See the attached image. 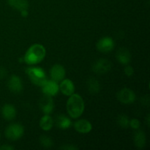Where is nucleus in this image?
Instances as JSON below:
<instances>
[{
    "mask_svg": "<svg viewBox=\"0 0 150 150\" xmlns=\"http://www.w3.org/2000/svg\"><path fill=\"white\" fill-rule=\"evenodd\" d=\"M84 102L78 94L70 95L67 101V111L70 117L77 119L82 115L84 111Z\"/></svg>",
    "mask_w": 150,
    "mask_h": 150,
    "instance_id": "2",
    "label": "nucleus"
},
{
    "mask_svg": "<svg viewBox=\"0 0 150 150\" xmlns=\"http://www.w3.org/2000/svg\"><path fill=\"white\" fill-rule=\"evenodd\" d=\"M7 71L3 67H0V79H3L7 76Z\"/></svg>",
    "mask_w": 150,
    "mask_h": 150,
    "instance_id": "25",
    "label": "nucleus"
},
{
    "mask_svg": "<svg viewBox=\"0 0 150 150\" xmlns=\"http://www.w3.org/2000/svg\"><path fill=\"white\" fill-rule=\"evenodd\" d=\"M117 123L122 128H127L129 127L130 120L125 114H120L117 117Z\"/></svg>",
    "mask_w": 150,
    "mask_h": 150,
    "instance_id": "21",
    "label": "nucleus"
},
{
    "mask_svg": "<svg viewBox=\"0 0 150 150\" xmlns=\"http://www.w3.org/2000/svg\"><path fill=\"white\" fill-rule=\"evenodd\" d=\"M139 130V129H138ZM134 144L138 149H142L146 145V135L143 130H137L133 137Z\"/></svg>",
    "mask_w": 150,
    "mask_h": 150,
    "instance_id": "18",
    "label": "nucleus"
},
{
    "mask_svg": "<svg viewBox=\"0 0 150 150\" xmlns=\"http://www.w3.org/2000/svg\"><path fill=\"white\" fill-rule=\"evenodd\" d=\"M54 120L49 114H45L40 121V126L41 129H42L45 131L50 130L54 126Z\"/></svg>",
    "mask_w": 150,
    "mask_h": 150,
    "instance_id": "20",
    "label": "nucleus"
},
{
    "mask_svg": "<svg viewBox=\"0 0 150 150\" xmlns=\"http://www.w3.org/2000/svg\"><path fill=\"white\" fill-rule=\"evenodd\" d=\"M74 127L77 132L80 133H88L92 130V125L88 120H79L74 123Z\"/></svg>",
    "mask_w": 150,
    "mask_h": 150,
    "instance_id": "13",
    "label": "nucleus"
},
{
    "mask_svg": "<svg viewBox=\"0 0 150 150\" xmlns=\"http://www.w3.org/2000/svg\"><path fill=\"white\" fill-rule=\"evenodd\" d=\"M112 67L111 61L106 59H100L92 65V70L98 74H104L110 71Z\"/></svg>",
    "mask_w": 150,
    "mask_h": 150,
    "instance_id": "6",
    "label": "nucleus"
},
{
    "mask_svg": "<svg viewBox=\"0 0 150 150\" xmlns=\"http://www.w3.org/2000/svg\"><path fill=\"white\" fill-rule=\"evenodd\" d=\"M97 49L102 53L111 52L115 46L114 40L110 37H104L97 42Z\"/></svg>",
    "mask_w": 150,
    "mask_h": 150,
    "instance_id": "7",
    "label": "nucleus"
},
{
    "mask_svg": "<svg viewBox=\"0 0 150 150\" xmlns=\"http://www.w3.org/2000/svg\"><path fill=\"white\" fill-rule=\"evenodd\" d=\"M39 105L44 114H50L54 111V100L51 96L45 95L41 98L39 101Z\"/></svg>",
    "mask_w": 150,
    "mask_h": 150,
    "instance_id": "9",
    "label": "nucleus"
},
{
    "mask_svg": "<svg viewBox=\"0 0 150 150\" xmlns=\"http://www.w3.org/2000/svg\"><path fill=\"white\" fill-rule=\"evenodd\" d=\"M117 60L120 63L124 65H127L130 62L132 59V56L128 49L125 48H121L117 51L116 54Z\"/></svg>",
    "mask_w": 150,
    "mask_h": 150,
    "instance_id": "12",
    "label": "nucleus"
},
{
    "mask_svg": "<svg viewBox=\"0 0 150 150\" xmlns=\"http://www.w3.org/2000/svg\"><path fill=\"white\" fill-rule=\"evenodd\" d=\"M51 79L56 82H59L64 79L65 76V70L61 64H54L50 70Z\"/></svg>",
    "mask_w": 150,
    "mask_h": 150,
    "instance_id": "11",
    "label": "nucleus"
},
{
    "mask_svg": "<svg viewBox=\"0 0 150 150\" xmlns=\"http://www.w3.org/2000/svg\"><path fill=\"white\" fill-rule=\"evenodd\" d=\"M129 126L134 130H138L140 127V122L137 119H133V120H130Z\"/></svg>",
    "mask_w": 150,
    "mask_h": 150,
    "instance_id": "23",
    "label": "nucleus"
},
{
    "mask_svg": "<svg viewBox=\"0 0 150 150\" xmlns=\"http://www.w3.org/2000/svg\"><path fill=\"white\" fill-rule=\"evenodd\" d=\"M7 86L12 92L15 94H18L23 90V83L20 78L16 75L10 76L7 81Z\"/></svg>",
    "mask_w": 150,
    "mask_h": 150,
    "instance_id": "10",
    "label": "nucleus"
},
{
    "mask_svg": "<svg viewBox=\"0 0 150 150\" xmlns=\"http://www.w3.org/2000/svg\"><path fill=\"white\" fill-rule=\"evenodd\" d=\"M41 88L44 95L51 97L57 95L59 91V86L58 83L54 80H47L45 83L41 86Z\"/></svg>",
    "mask_w": 150,
    "mask_h": 150,
    "instance_id": "8",
    "label": "nucleus"
},
{
    "mask_svg": "<svg viewBox=\"0 0 150 150\" xmlns=\"http://www.w3.org/2000/svg\"><path fill=\"white\" fill-rule=\"evenodd\" d=\"M117 97L119 101H120L123 104L133 103L136 99V94L133 90L128 88H124L119 91Z\"/></svg>",
    "mask_w": 150,
    "mask_h": 150,
    "instance_id": "5",
    "label": "nucleus"
},
{
    "mask_svg": "<svg viewBox=\"0 0 150 150\" xmlns=\"http://www.w3.org/2000/svg\"><path fill=\"white\" fill-rule=\"evenodd\" d=\"M14 148L13 147V146H8V145H4V146H1L0 147V149H2V150H12Z\"/></svg>",
    "mask_w": 150,
    "mask_h": 150,
    "instance_id": "27",
    "label": "nucleus"
},
{
    "mask_svg": "<svg viewBox=\"0 0 150 150\" xmlns=\"http://www.w3.org/2000/svg\"><path fill=\"white\" fill-rule=\"evenodd\" d=\"M59 86V90L66 96H70L74 93V83L70 79H64Z\"/></svg>",
    "mask_w": 150,
    "mask_h": 150,
    "instance_id": "15",
    "label": "nucleus"
},
{
    "mask_svg": "<svg viewBox=\"0 0 150 150\" xmlns=\"http://www.w3.org/2000/svg\"><path fill=\"white\" fill-rule=\"evenodd\" d=\"M7 3L10 7L20 13L28 10L29 8V2L27 0H7Z\"/></svg>",
    "mask_w": 150,
    "mask_h": 150,
    "instance_id": "17",
    "label": "nucleus"
},
{
    "mask_svg": "<svg viewBox=\"0 0 150 150\" xmlns=\"http://www.w3.org/2000/svg\"><path fill=\"white\" fill-rule=\"evenodd\" d=\"M26 74L29 76L31 81L38 86H42L47 79L45 71L40 67H30L26 69Z\"/></svg>",
    "mask_w": 150,
    "mask_h": 150,
    "instance_id": "3",
    "label": "nucleus"
},
{
    "mask_svg": "<svg viewBox=\"0 0 150 150\" xmlns=\"http://www.w3.org/2000/svg\"><path fill=\"white\" fill-rule=\"evenodd\" d=\"M40 143L41 146H43L44 148H51L54 145L51 138H50L48 136H42L40 138Z\"/></svg>",
    "mask_w": 150,
    "mask_h": 150,
    "instance_id": "22",
    "label": "nucleus"
},
{
    "mask_svg": "<svg viewBox=\"0 0 150 150\" xmlns=\"http://www.w3.org/2000/svg\"><path fill=\"white\" fill-rule=\"evenodd\" d=\"M46 55L45 48L41 44H33L25 53L23 60L29 65H33L42 62Z\"/></svg>",
    "mask_w": 150,
    "mask_h": 150,
    "instance_id": "1",
    "label": "nucleus"
},
{
    "mask_svg": "<svg viewBox=\"0 0 150 150\" xmlns=\"http://www.w3.org/2000/svg\"><path fill=\"white\" fill-rule=\"evenodd\" d=\"M86 87L91 94H97L100 90V84L95 78L91 77L86 82Z\"/></svg>",
    "mask_w": 150,
    "mask_h": 150,
    "instance_id": "19",
    "label": "nucleus"
},
{
    "mask_svg": "<svg viewBox=\"0 0 150 150\" xmlns=\"http://www.w3.org/2000/svg\"><path fill=\"white\" fill-rule=\"evenodd\" d=\"M60 149H65V150H75V149H78V147L73 146V145H64V146H61Z\"/></svg>",
    "mask_w": 150,
    "mask_h": 150,
    "instance_id": "26",
    "label": "nucleus"
},
{
    "mask_svg": "<svg viewBox=\"0 0 150 150\" xmlns=\"http://www.w3.org/2000/svg\"><path fill=\"white\" fill-rule=\"evenodd\" d=\"M24 128L23 126L18 123L10 125L5 130V136L10 141H17L23 136Z\"/></svg>",
    "mask_w": 150,
    "mask_h": 150,
    "instance_id": "4",
    "label": "nucleus"
},
{
    "mask_svg": "<svg viewBox=\"0 0 150 150\" xmlns=\"http://www.w3.org/2000/svg\"><path fill=\"white\" fill-rule=\"evenodd\" d=\"M1 114L4 120L10 121L16 117V108L11 104H5L1 108Z\"/></svg>",
    "mask_w": 150,
    "mask_h": 150,
    "instance_id": "16",
    "label": "nucleus"
},
{
    "mask_svg": "<svg viewBox=\"0 0 150 150\" xmlns=\"http://www.w3.org/2000/svg\"><path fill=\"white\" fill-rule=\"evenodd\" d=\"M54 123H55L56 126L58 128L62 129V130H66V129L70 128L72 125V121L70 120V119H69L64 114H59L56 117Z\"/></svg>",
    "mask_w": 150,
    "mask_h": 150,
    "instance_id": "14",
    "label": "nucleus"
},
{
    "mask_svg": "<svg viewBox=\"0 0 150 150\" xmlns=\"http://www.w3.org/2000/svg\"><path fill=\"white\" fill-rule=\"evenodd\" d=\"M146 124H147L148 126H149V124H150V118H149V114H148L147 117H146Z\"/></svg>",
    "mask_w": 150,
    "mask_h": 150,
    "instance_id": "28",
    "label": "nucleus"
},
{
    "mask_svg": "<svg viewBox=\"0 0 150 150\" xmlns=\"http://www.w3.org/2000/svg\"><path fill=\"white\" fill-rule=\"evenodd\" d=\"M124 72H125V74L126 76H128V77H130V76H133V73H134V70H133V68L131 67V66L127 65V66L125 67Z\"/></svg>",
    "mask_w": 150,
    "mask_h": 150,
    "instance_id": "24",
    "label": "nucleus"
}]
</instances>
